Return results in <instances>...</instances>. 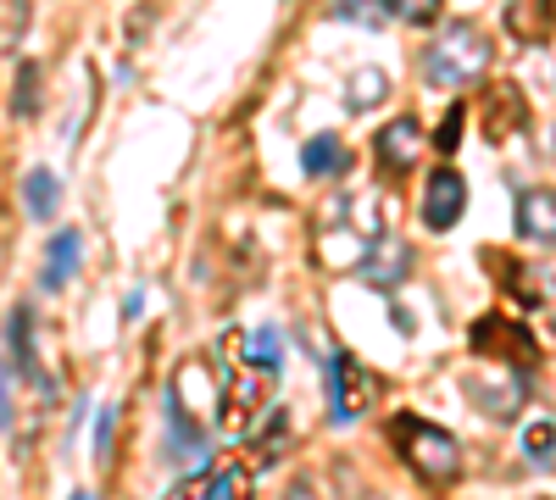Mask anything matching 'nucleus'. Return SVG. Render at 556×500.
Returning <instances> with one entry per match:
<instances>
[{
  "mask_svg": "<svg viewBox=\"0 0 556 500\" xmlns=\"http://www.w3.org/2000/svg\"><path fill=\"white\" fill-rule=\"evenodd\" d=\"M235 350H240V368H262V373H278V334H273V329L240 334V339H235Z\"/></svg>",
  "mask_w": 556,
  "mask_h": 500,
  "instance_id": "nucleus-14",
  "label": "nucleus"
},
{
  "mask_svg": "<svg viewBox=\"0 0 556 500\" xmlns=\"http://www.w3.org/2000/svg\"><path fill=\"white\" fill-rule=\"evenodd\" d=\"M112 423H117V406H106V412H101V428H96V467L112 462Z\"/></svg>",
  "mask_w": 556,
  "mask_h": 500,
  "instance_id": "nucleus-22",
  "label": "nucleus"
},
{
  "mask_svg": "<svg viewBox=\"0 0 556 500\" xmlns=\"http://www.w3.org/2000/svg\"><path fill=\"white\" fill-rule=\"evenodd\" d=\"M362 272H367V284H384V290H395V284L406 279V251L384 240V261H379V251L367 245V256H362Z\"/></svg>",
  "mask_w": 556,
  "mask_h": 500,
  "instance_id": "nucleus-12",
  "label": "nucleus"
},
{
  "mask_svg": "<svg viewBox=\"0 0 556 500\" xmlns=\"http://www.w3.org/2000/svg\"><path fill=\"white\" fill-rule=\"evenodd\" d=\"M395 445H401V462L429 489H445V484L462 478V445H456V434H445V428H434L424 418H401L395 423Z\"/></svg>",
  "mask_w": 556,
  "mask_h": 500,
  "instance_id": "nucleus-1",
  "label": "nucleus"
},
{
  "mask_svg": "<svg viewBox=\"0 0 556 500\" xmlns=\"http://www.w3.org/2000/svg\"><path fill=\"white\" fill-rule=\"evenodd\" d=\"M384 95H390V78H384L379 67H362V73H351V84H345L351 112H374Z\"/></svg>",
  "mask_w": 556,
  "mask_h": 500,
  "instance_id": "nucleus-15",
  "label": "nucleus"
},
{
  "mask_svg": "<svg viewBox=\"0 0 556 500\" xmlns=\"http://www.w3.org/2000/svg\"><path fill=\"white\" fill-rule=\"evenodd\" d=\"M518 234L534 245H556V190H518Z\"/></svg>",
  "mask_w": 556,
  "mask_h": 500,
  "instance_id": "nucleus-8",
  "label": "nucleus"
},
{
  "mask_svg": "<svg viewBox=\"0 0 556 500\" xmlns=\"http://www.w3.org/2000/svg\"><path fill=\"white\" fill-rule=\"evenodd\" d=\"M379 162L390 167V172H412L417 167V156H424V123L417 117H395L384 133H379Z\"/></svg>",
  "mask_w": 556,
  "mask_h": 500,
  "instance_id": "nucleus-7",
  "label": "nucleus"
},
{
  "mask_svg": "<svg viewBox=\"0 0 556 500\" xmlns=\"http://www.w3.org/2000/svg\"><path fill=\"white\" fill-rule=\"evenodd\" d=\"M456 133H462V112H451V117H445V128H440V140H434V145H440V151H456V145H462Z\"/></svg>",
  "mask_w": 556,
  "mask_h": 500,
  "instance_id": "nucleus-24",
  "label": "nucleus"
},
{
  "mask_svg": "<svg viewBox=\"0 0 556 500\" xmlns=\"http://www.w3.org/2000/svg\"><path fill=\"white\" fill-rule=\"evenodd\" d=\"M273 373H262V368H240V384H235V395H223V423H228V434H251V423H256V412H262V384H267Z\"/></svg>",
  "mask_w": 556,
  "mask_h": 500,
  "instance_id": "nucleus-9",
  "label": "nucleus"
},
{
  "mask_svg": "<svg viewBox=\"0 0 556 500\" xmlns=\"http://www.w3.org/2000/svg\"><path fill=\"white\" fill-rule=\"evenodd\" d=\"M523 457H529L534 467H551V462H556V423L540 418V423L523 428Z\"/></svg>",
  "mask_w": 556,
  "mask_h": 500,
  "instance_id": "nucleus-17",
  "label": "nucleus"
},
{
  "mask_svg": "<svg viewBox=\"0 0 556 500\" xmlns=\"http://www.w3.org/2000/svg\"><path fill=\"white\" fill-rule=\"evenodd\" d=\"M12 350H17V368H23V379L45 384V373H39V356H34V311H28V306H17V311H12Z\"/></svg>",
  "mask_w": 556,
  "mask_h": 500,
  "instance_id": "nucleus-13",
  "label": "nucleus"
},
{
  "mask_svg": "<svg viewBox=\"0 0 556 500\" xmlns=\"http://www.w3.org/2000/svg\"><path fill=\"white\" fill-rule=\"evenodd\" d=\"M78 256H84V240H78V229H62L56 240H51V251H45V290H62L73 272H78Z\"/></svg>",
  "mask_w": 556,
  "mask_h": 500,
  "instance_id": "nucleus-10",
  "label": "nucleus"
},
{
  "mask_svg": "<svg viewBox=\"0 0 556 500\" xmlns=\"http://www.w3.org/2000/svg\"><path fill=\"white\" fill-rule=\"evenodd\" d=\"M12 112H17V117H34V112H39V67H34V62H23V73H17V84H12Z\"/></svg>",
  "mask_w": 556,
  "mask_h": 500,
  "instance_id": "nucleus-20",
  "label": "nucleus"
},
{
  "mask_svg": "<svg viewBox=\"0 0 556 500\" xmlns=\"http://www.w3.org/2000/svg\"><path fill=\"white\" fill-rule=\"evenodd\" d=\"M173 406H184L190 418H206L212 406H223V384L212 373V361H201V356L178 361V373H173Z\"/></svg>",
  "mask_w": 556,
  "mask_h": 500,
  "instance_id": "nucleus-5",
  "label": "nucleus"
},
{
  "mask_svg": "<svg viewBox=\"0 0 556 500\" xmlns=\"http://www.w3.org/2000/svg\"><path fill=\"white\" fill-rule=\"evenodd\" d=\"M462 211H468V184H462L451 167L429 172L424 178V229L429 234H451Z\"/></svg>",
  "mask_w": 556,
  "mask_h": 500,
  "instance_id": "nucleus-4",
  "label": "nucleus"
},
{
  "mask_svg": "<svg viewBox=\"0 0 556 500\" xmlns=\"http://www.w3.org/2000/svg\"><path fill=\"white\" fill-rule=\"evenodd\" d=\"M374 400H379V379L367 373L356 356L334 350V356H329V418L345 428V423H356Z\"/></svg>",
  "mask_w": 556,
  "mask_h": 500,
  "instance_id": "nucleus-3",
  "label": "nucleus"
},
{
  "mask_svg": "<svg viewBox=\"0 0 556 500\" xmlns=\"http://www.w3.org/2000/svg\"><path fill=\"white\" fill-rule=\"evenodd\" d=\"M56 195H62V184H56V172H45V167H34V172L23 178V201H28V211H34V217H51V211H56Z\"/></svg>",
  "mask_w": 556,
  "mask_h": 500,
  "instance_id": "nucleus-16",
  "label": "nucleus"
},
{
  "mask_svg": "<svg viewBox=\"0 0 556 500\" xmlns=\"http://www.w3.org/2000/svg\"><path fill=\"white\" fill-rule=\"evenodd\" d=\"M384 7H390L401 23H434V17H440V0H384Z\"/></svg>",
  "mask_w": 556,
  "mask_h": 500,
  "instance_id": "nucleus-21",
  "label": "nucleus"
},
{
  "mask_svg": "<svg viewBox=\"0 0 556 500\" xmlns=\"http://www.w3.org/2000/svg\"><path fill=\"white\" fill-rule=\"evenodd\" d=\"M28 0H0V51H12V44L28 34Z\"/></svg>",
  "mask_w": 556,
  "mask_h": 500,
  "instance_id": "nucleus-18",
  "label": "nucleus"
},
{
  "mask_svg": "<svg viewBox=\"0 0 556 500\" xmlns=\"http://www.w3.org/2000/svg\"><path fill=\"white\" fill-rule=\"evenodd\" d=\"M334 17H345V23H379V12L367 7V0H340Z\"/></svg>",
  "mask_w": 556,
  "mask_h": 500,
  "instance_id": "nucleus-23",
  "label": "nucleus"
},
{
  "mask_svg": "<svg viewBox=\"0 0 556 500\" xmlns=\"http://www.w3.org/2000/svg\"><path fill=\"white\" fill-rule=\"evenodd\" d=\"M301 167L312 178H334V172H345V145L334 140V133H317V140H306V151H301Z\"/></svg>",
  "mask_w": 556,
  "mask_h": 500,
  "instance_id": "nucleus-11",
  "label": "nucleus"
},
{
  "mask_svg": "<svg viewBox=\"0 0 556 500\" xmlns=\"http://www.w3.org/2000/svg\"><path fill=\"white\" fill-rule=\"evenodd\" d=\"M12 423V406H7V389H0V428Z\"/></svg>",
  "mask_w": 556,
  "mask_h": 500,
  "instance_id": "nucleus-25",
  "label": "nucleus"
},
{
  "mask_svg": "<svg viewBox=\"0 0 556 500\" xmlns=\"http://www.w3.org/2000/svg\"><path fill=\"white\" fill-rule=\"evenodd\" d=\"M195 489H201V495H212V500H228V495H245V489H251V467H223V473L201 478Z\"/></svg>",
  "mask_w": 556,
  "mask_h": 500,
  "instance_id": "nucleus-19",
  "label": "nucleus"
},
{
  "mask_svg": "<svg viewBox=\"0 0 556 500\" xmlns=\"http://www.w3.org/2000/svg\"><path fill=\"white\" fill-rule=\"evenodd\" d=\"M484 67H490V39H484L473 23H451V28L429 44V51H424V78L440 84V89L473 84Z\"/></svg>",
  "mask_w": 556,
  "mask_h": 500,
  "instance_id": "nucleus-2",
  "label": "nucleus"
},
{
  "mask_svg": "<svg viewBox=\"0 0 556 500\" xmlns=\"http://www.w3.org/2000/svg\"><path fill=\"white\" fill-rule=\"evenodd\" d=\"M167 462H173V467H206L201 418H190L184 406H167Z\"/></svg>",
  "mask_w": 556,
  "mask_h": 500,
  "instance_id": "nucleus-6",
  "label": "nucleus"
}]
</instances>
